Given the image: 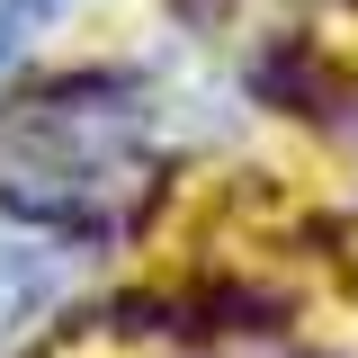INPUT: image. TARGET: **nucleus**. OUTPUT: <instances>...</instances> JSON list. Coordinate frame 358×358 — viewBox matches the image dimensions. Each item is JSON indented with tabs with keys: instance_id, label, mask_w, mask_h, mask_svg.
<instances>
[{
	"instance_id": "3",
	"label": "nucleus",
	"mask_w": 358,
	"mask_h": 358,
	"mask_svg": "<svg viewBox=\"0 0 358 358\" xmlns=\"http://www.w3.org/2000/svg\"><path fill=\"white\" fill-rule=\"evenodd\" d=\"M63 9H72V0H0V63H18V54H27Z\"/></svg>"
},
{
	"instance_id": "2",
	"label": "nucleus",
	"mask_w": 358,
	"mask_h": 358,
	"mask_svg": "<svg viewBox=\"0 0 358 358\" xmlns=\"http://www.w3.org/2000/svg\"><path fill=\"white\" fill-rule=\"evenodd\" d=\"M54 287H63V242L54 233H0V341L54 305Z\"/></svg>"
},
{
	"instance_id": "1",
	"label": "nucleus",
	"mask_w": 358,
	"mask_h": 358,
	"mask_svg": "<svg viewBox=\"0 0 358 358\" xmlns=\"http://www.w3.org/2000/svg\"><path fill=\"white\" fill-rule=\"evenodd\" d=\"M152 179V99L134 81H54L0 117V206L36 233H108Z\"/></svg>"
}]
</instances>
